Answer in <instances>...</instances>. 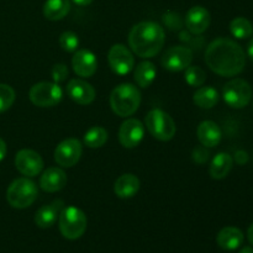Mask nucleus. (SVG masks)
<instances>
[{"mask_svg": "<svg viewBox=\"0 0 253 253\" xmlns=\"http://www.w3.org/2000/svg\"><path fill=\"white\" fill-rule=\"evenodd\" d=\"M225 103L232 109H242L249 105L252 99V88L244 79H232L222 89Z\"/></svg>", "mask_w": 253, "mask_h": 253, "instance_id": "nucleus-8", "label": "nucleus"}, {"mask_svg": "<svg viewBox=\"0 0 253 253\" xmlns=\"http://www.w3.org/2000/svg\"><path fill=\"white\" fill-rule=\"evenodd\" d=\"M15 166L22 175L36 177L43 169V160L32 150H21L15 156Z\"/></svg>", "mask_w": 253, "mask_h": 253, "instance_id": "nucleus-12", "label": "nucleus"}, {"mask_svg": "<svg viewBox=\"0 0 253 253\" xmlns=\"http://www.w3.org/2000/svg\"><path fill=\"white\" fill-rule=\"evenodd\" d=\"M249 157H247V153L245 151H239L236 153V161L240 163V165H245L247 162Z\"/></svg>", "mask_w": 253, "mask_h": 253, "instance_id": "nucleus-33", "label": "nucleus"}, {"mask_svg": "<svg viewBox=\"0 0 253 253\" xmlns=\"http://www.w3.org/2000/svg\"><path fill=\"white\" fill-rule=\"evenodd\" d=\"M5 155H6V143L2 138H0V162L4 160Z\"/></svg>", "mask_w": 253, "mask_h": 253, "instance_id": "nucleus-34", "label": "nucleus"}, {"mask_svg": "<svg viewBox=\"0 0 253 253\" xmlns=\"http://www.w3.org/2000/svg\"><path fill=\"white\" fill-rule=\"evenodd\" d=\"M140 189V179L131 173L120 175L114 184V192L121 199H130L135 197Z\"/></svg>", "mask_w": 253, "mask_h": 253, "instance_id": "nucleus-20", "label": "nucleus"}, {"mask_svg": "<svg viewBox=\"0 0 253 253\" xmlns=\"http://www.w3.org/2000/svg\"><path fill=\"white\" fill-rule=\"evenodd\" d=\"M63 208L64 203L61 199L54 200L48 205H43L37 210L36 215H35V224L40 229H49L56 224Z\"/></svg>", "mask_w": 253, "mask_h": 253, "instance_id": "nucleus-17", "label": "nucleus"}, {"mask_svg": "<svg viewBox=\"0 0 253 253\" xmlns=\"http://www.w3.org/2000/svg\"><path fill=\"white\" fill-rule=\"evenodd\" d=\"M247 53H249L250 58H251V61L253 62V37L251 39V41H250L249 47H247Z\"/></svg>", "mask_w": 253, "mask_h": 253, "instance_id": "nucleus-36", "label": "nucleus"}, {"mask_svg": "<svg viewBox=\"0 0 253 253\" xmlns=\"http://www.w3.org/2000/svg\"><path fill=\"white\" fill-rule=\"evenodd\" d=\"M67 94L74 103L89 105L95 99V89L82 79H72L67 85Z\"/></svg>", "mask_w": 253, "mask_h": 253, "instance_id": "nucleus-15", "label": "nucleus"}, {"mask_svg": "<svg viewBox=\"0 0 253 253\" xmlns=\"http://www.w3.org/2000/svg\"><path fill=\"white\" fill-rule=\"evenodd\" d=\"M71 10V1L69 0H47L43 5V15L47 20L58 21Z\"/></svg>", "mask_w": 253, "mask_h": 253, "instance_id": "nucleus-23", "label": "nucleus"}, {"mask_svg": "<svg viewBox=\"0 0 253 253\" xmlns=\"http://www.w3.org/2000/svg\"><path fill=\"white\" fill-rule=\"evenodd\" d=\"M68 68H67L66 64L63 63H57L52 67L51 71V76L53 78L54 83H62V82L66 81L68 78Z\"/></svg>", "mask_w": 253, "mask_h": 253, "instance_id": "nucleus-31", "label": "nucleus"}, {"mask_svg": "<svg viewBox=\"0 0 253 253\" xmlns=\"http://www.w3.org/2000/svg\"><path fill=\"white\" fill-rule=\"evenodd\" d=\"M197 135L200 143H202L203 146H205L207 148L216 147L222 137L221 128L219 127V125H217L216 123L210 120L203 121V123L198 126Z\"/></svg>", "mask_w": 253, "mask_h": 253, "instance_id": "nucleus-19", "label": "nucleus"}, {"mask_svg": "<svg viewBox=\"0 0 253 253\" xmlns=\"http://www.w3.org/2000/svg\"><path fill=\"white\" fill-rule=\"evenodd\" d=\"M209 11L204 6H193L185 16V26L193 35H202L210 25Z\"/></svg>", "mask_w": 253, "mask_h": 253, "instance_id": "nucleus-16", "label": "nucleus"}, {"mask_svg": "<svg viewBox=\"0 0 253 253\" xmlns=\"http://www.w3.org/2000/svg\"><path fill=\"white\" fill-rule=\"evenodd\" d=\"M193 61L192 49L185 46L169 47L162 56L161 63L167 71L182 72L190 66Z\"/></svg>", "mask_w": 253, "mask_h": 253, "instance_id": "nucleus-9", "label": "nucleus"}, {"mask_svg": "<svg viewBox=\"0 0 253 253\" xmlns=\"http://www.w3.org/2000/svg\"><path fill=\"white\" fill-rule=\"evenodd\" d=\"M141 104V93L135 85L124 83L116 86L110 94V106L121 118H127L136 113Z\"/></svg>", "mask_w": 253, "mask_h": 253, "instance_id": "nucleus-3", "label": "nucleus"}, {"mask_svg": "<svg viewBox=\"0 0 253 253\" xmlns=\"http://www.w3.org/2000/svg\"><path fill=\"white\" fill-rule=\"evenodd\" d=\"M234 160L231 156L226 152H220L212 158L211 165H210V175L214 179H224L227 177L232 169Z\"/></svg>", "mask_w": 253, "mask_h": 253, "instance_id": "nucleus-22", "label": "nucleus"}, {"mask_svg": "<svg viewBox=\"0 0 253 253\" xmlns=\"http://www.w3.org/2000/svg\"><path fill=\"white\" fill-rule=\"evenodd\" d=\"M247 239H249L250 244L253 245V224L247 230Z\"/></svg>", "mask_w": 253, "mask_h": 253, "instance_id": "nucleus-37", "label": "nucleus"}, {"mask_svg": "<svg viewBox=\"0 0 253 253\" xmlns=\"http://www.w3.org/2000/svg\"><path fill=\"white\" fill-rule=\"evenodd\" d=\"M72 66H73V71L76 72L77 76L89 78L96 72L98 61H96L95 54L91 51L79 49L74 53L73 59H72Z\"/></svg>", "mask_w": 253, "mask_h": 253, "instance_id": "nucleus-14", "label": "nucleus"}, {"mask_svg": "<svg viewBox=\"0 0 253 253\" xmlns=\"http://www.w3.org/2000/svg\"><path fill=\"white\" fill-rule=\"evenodd\" d=\"M205 63L214 73L221 77H235L246 66V54L234 40L220 37L208 46Z\"/></svg>", "mask_w": 253, "mask_h": 253, "instance_id": "nucleus-1", "label": "nucleus"}, {"mask_svg": "<svg viewBox=\"0 0 253 253\" xmlns=\"http://www.w3.org/2000/svg\"><path fill=\"white\" fill-rule=\"evenodd\" d=\"M67 184V175L61 168H47L41 175L40 187L47 193H56L63 189Z\"/></svg>", "mask_w": 253, "mask_h": 253, "instance_id": "nucleus-18", "label": "nucleus"}, {"mask_svg": "<svg viewBox=\"0 0 253 253\" xmlns=\"http://www.w3.org/2000/svg\"><path fill=\"white\" fill-rule=\"evenodd\" d=\"M59 230L64 239L74 240L81 239L86 230V216L81 209L76 207L63 208L58 217Z\"/></svg>", "mask_w": 253, "mask_h": 253, "instance_id": "nucleus-5", "label": "nucleus"}, {"mask_svg": "<svg viewBox=\"0 0 253 253\" xmlns=\"http://www.w3.org/2000/svg\"><path fill=\"white\" fill-rule=\"evenodd\" d=\"M146 128L153 137L160 141L172 140L177 131L174 120L161 109H153L147 114Z\"/></svg>", "mask_w": 253, "mask_h": 253, "instance_id": "nucleus-6", "label": "nucleus"}, {"mask_svg": "<svg viewBox=\"0 0 253 253\" xmlns=\"http://www.w3.org/2000/svg\"><path fill=\"white\" fill-rule=\"evenodd\" d=\"M157 76V69L152 62H142L135 69V82L141 88H148Z\"/></svg>", "mask_w": 253, "mask_h": 253, "instance_id": "nucleus-25", "label": "nucleus"}, {"mask_svg": "<svg viewBox=\"0 0 253 253\" xmlns=\"http://www.w3.org/2000/svg\"><path fill=\"white\" fill-rule=\"evenodd\" d=\"M72 1H73L74 4L79 5V6H86V5L93 2V0H72Z\"/></svg>", "mask_w": 253, "mask_h": 253, "instance_id": "nucleus-35", "label": "nucleus"}, {"mask_svg": "<svg viewBox=\"0 0 253 253\" xmlns=\"http://www.w3.org/2000/svg\"><path fill=\"white\" fill-rule=\"evenodd\" d=\"M219 93L212 86H199L193 95V101L202 109H211L219 103Z\"/></svg>", "mask_w": 253, "mask_h": 253, "instance_id": "nucleus-24", "label": "nucleus"}, {"mask_svg": "<svg viewBox=\"0 0 253 253\" xmlns=\"http://www.w3.org/2000/svg\"><path fill=\"white\" fill-rule=\"evenodd\" d=\"M39 189L36 183L29 178H17L9 185L6 192L7 203L15 209H26L37 199Z\"/></svg>", "mask_w": 253, "mask_h": 253, "instance_id": "nucleus-4", "label": "nucleus"}, {"mask_svg": "<svg viewBox=\"0 0 253 253\" xmlns=\"http://www.w3.org/2000/svg\"><path fill=\"white\" fill-rule=\"evenodd\" d=\"M193 160L199 165H203L209 160V151L207 150L205 146H198L193 150Z\"/></svg>", "mask_w": 253, "mask_h": 253, "instance_id": "nucleus-32", "label": "nucleus"}, {"mask_svg": "<svg viewBox=\"0 0 253 253\" xmlns=\"http://www.w3.org/2000/svg\"><path fill=\"white\" fill-rule=\"evenodd\" d=\"M230 31H231L232 36L236 37L239 40L249 39L253 34V26L250 20L246 17H235L231 22H230Z\"/></svg>", "mask_w": 253, "mask_h": 253, "instance_id": "nucleus-26", "label": "nucleus"}, {"mask_svg": "<svg viewBox=\"0 0 253 253\" xmlns=\"http://www.w3.org/2000/svg\"><path fill=\"white\" fill-rule=\"evenodd\" d=\"M83 146L77 138H67L62 141L54 150V161L62 167H73L81 160Z\"/></svg>", "mask_w": 253, "mask_h": 253, "instance_id": "nucleus-11", "label": "nucleus"}, {"mask_svg": "<svg viewBox=\"0 0 253 253\" xmlns=\"http://www.w3.org/2000/svg\"><path fill=\"white\" fill-rule=\"evenodd\" d=\"M239 253H253V249L250 246H246V247H244V249H242Z\"/></svg>", "mask_w": 253, "mask_h": 253, "instance_id": "nucleus-38", "label": "nucleus"}, {"mask_svg": "<svg viewBox=\"0 0 253 253\" xmlns=\"http://www.w3.org/2000/svg\"><path fill=\"white\" fill-rule=\"evenodd\" d=\"M15 101V91L7 84L0 83V114L9 110Z\"/></svg>", "mask_w": 253, "mask_h": 253, "instance_id": "nucleus-29", "label": "nucleus"}, {"mask_svg": "<svg viewBox=\"0 0 253 253\" xmlns=\"http://www.w3.org/2000/svg\"><path fill=\"white\" fill-rule=\"evenodd\" d=\"M185 82L189 84L190 86H194V88H199L203 84L205 83V79H207V73H205L204 69L199 66H189L185 69Z\"/></svg>", "mask_w": 253, "mask_h": 253, "instance_id": "nucleus-28", "label": "nucleus"}, {"mask_svg": "<svg viewBox=\"0 0 253 253\" xmlns=\"http://www.w3.org/2000/svg\"><path fill=\"white\" fill-rule=\"evenodd\" d=\"M165 41V30L153 21L140 22L128 34V44L133 53L141 58H151L160 53Z\"/></svg>", "mask_w": 253, "mask_h": 253, "instance_id": "nucleus-2", "label": "nucleus"}, {"mask_svg": "<svg viewBox=\"0 0 253 253\" xmlns=\"http://www.w3.org/2000/svg\"><path fill=\"white\" fill-rule=\"evenodd\" d=\"M145 126L137 119H127L119 130V140L125 148L137 147L143 140Z\"/></svg>", "mask_w": 253, "mask_h": 253, "instance_id": "nucleus-13", "label": "nucleus"}, {"mask_svg": "<svg viewBox=\"0 0 253 253\" xmlns=\"http://www.w3.org/2000/svg\"><path fill=\"white\" fill-rule=\"evenodd\" d=\"M30 100L39 108H52L61 103L63 90L57 83L40 82L30 89Z\"/></svg>", "mask_w": 253, "mask_h": 253, "instance_id": "nucleus-7", "label": "nucleus"}, {"mask_svg": "<svg viewBox=\"0 0 253 253\" xmlns=\"http://www.w3.org/2000/svg\"><path fill=\"white\" fill-rule=\"evenodd\" d=\"M108 141V131L101 126H94L89 128L84 135V143L89 148H99Z\"/></svg>", "mask_w": 253, "mask_h": 253, "instance_id": "nucleus-27", "label": "nucleus"}, {"mask_svg": "<svg viewBox=\"0 0 253 253\" xmlns=\"http://www.w3.org/2000/svg\"><path fill=\"white\" fill-rule=\"evenodd\" d=\"M59 44H61L63 51L74 52L77 51V48L79 46V39L77 36V34H74V32L64 31L59 36Z\"/></svg>", "mask_w": 253, "mask_h": 253, "instance_id": "nucleus-30", "label": "nucleus"}, {"mask_svg": "<svg viewBox=\"0 0 253 253\" xmlns=\"http://www.w3.org/2000/svg\"><path fill=\"white\" fill-rule=\"evenodd\" d=\"M108 61L114 73L119 76L128 74L135 66V58L131 51L120 43H116L111 47L108 54Z\"/></svg>", "mask_w": 253, "mask_h": 253, "instance_id": "nucleus-10", "label": "nucleus"}, {"mask_svg": "<svg viewBox=\"0 0 253 253\" xmlns=\"http://www.w3.org/2000/svg\"><path fill=\"white\" fill-rule=\"evenodd\" d=\"M244 239L245 237L241 230L234 226H227L220 230L216 237V242L225 251H234L244 244Z\"/></svg>", "mask_w": 253, "mask_h": 253, "instance_id": "nucleus-21", "label": "nucleus"}]
</instances>
